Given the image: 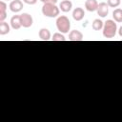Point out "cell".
Listing matches in <instances>:
<instances>
[{
	"label": "cell",
	"instance_id": "11",
	"mask_svg": "<svg viewBox=\"0 0 122 122\" xmlns=\"http://www.w3.org/2000/svg\"><path fill=\"white\" fill-rule=\"evenodd\" d=\"M72 8V3L70 0H63L60 4H59V9L63 11V12H69Z\"/></svg>",
	"mask_w": 122,
	"mask_h": 122
},
{
	"label": "cell",
	"instance_id": "4",
	"mask_svg": "<svg viewBox=\"0 0 122 122\" xmlns=\"http://www.w3.org/2000/svg\"><path fill=\"white\" fill-rule=\"evenodd\" d=\"M20 19H21V25L23 28H30L32 26L33 19L30 14L24 12V13L20 14Z\"/></svg>",
	"mask_w": 122,
	"mask_h": 122
},
{
	"label": "cell",
	"instance_id": "13",
	"mask_svg": "<svg viewBox=\"0 0 122 122\" xmlns=\"http://www.w3.org/2000/svg\"><path fill=\"white\" fill-rule=\"evenodd\" d=\"M112 17L115 22L121 23L122 22V9H119V8L115 9L112 12Z\"/></svg>",
	"mask_w": 122,
	"mask_h": 122
},
{
	"label": "cell",
	"instance_id": "18",
	"mask_svg": "<svg viewBox=\"0 0 122 122\" xmlns=\"http://www.w3.org/2000/svg\"><path fill=\"white\" fill-rule=\"evenodd\" d=\"M7 10V4L4 1H0V11H6Z\"/></svg>",
	"mask_w": 122,
	"mask_h": 122
},
{
	"label": "cell",
	"instance_id": "21",
	"mask_svg": "<svg viewBox=\"0 0 122 122\" xmlns=\"http://www.w3.org/2000/svg\"><path fill=\"white\" fill-rule=\"evenodd\" d=\"M41 2H43V4L45 3H53V4H56V2L58 0H40Z\"/></svg>",
	"mask_w": 122,
	"mask_h": 122
},
{
	"label": "cell",
	"instance_id": "6",
	"mask_svg": "<svg viewBox=\"0 0 122 122\" xmlns=\"http://www.w3.org/2000/svg\"><path fill=\"white\" fill-rule=\"evenodd\" d=\"M23 9V2L21 0H11L10 3V10L12 12H19Z\"/></svg>",
	"mask_w": 122,
	"mask_h": 122
},
{
	"label": "cell",
	"instance_id": "9",
	"mask_svg": "<svg viewBox=\"0 0 122 122\" xmlns=\"http://www.w3.org/2000/svg\"><path fill=\"white\" fill-rule=\"evenodd\" d=\"M97 7H98V3L96 0H87L85 2V8L88 11H95L97 10Z\"/></svg>",
	"mask_w": 122,
	"mask_h": 122
},
{
	"label": "cell",
	"instance_id": "20",
	"mask_svg": "<svg viewBox=\"0 0 122 122\" xmlns=\"http://www.w3.org/2000/svg\"><path fill=\"white\" fill-rule=\"evenodd\" d=\"M23 2L28 5H34V4H36L37 0H23Z\"/></svg>",
	"mask_w": 122,
	"mask_h": 122
},
{
	"label": "cell",
	"instance_id": "15",
	"mask_svg": "<svg viewBox=\"0 0 122 122\" xmlns=\"http://www.w3.org/2000/svg\"><path fill=\"white\" fill-rule=\"evenodd\" d=\"M10 32V26L8 23L6 22H0V34L1 35H5L7 33Z\"/></svg>",
	"mask_w": 122,
	"mask_h": 122
},
{
	"label": "cell",
	"instance_id": "8",
	"mask_svg": "<svg viewBox=\"0 0 122 122\" xmlns=\"http://www.w3.org/2000/svg\"><path fill=\"white\" fill-rule=\"evenodd\" d=\"M69 40L70 41H82L83 34L81 31L77 30H73L69 34Z\"/></svg>",
	"mask_w": 122,
	"mask_h": 122
},
{
	"label": "cell",
	"instance_id": "17",
	"mask_svg": "<svg viewBox=\"0 0 122 122\" xmlns=\"http://www.w3.org/2000/svg\"><path fill=\"white\" fill-rule=\"evenodd\" d=\"M120 3H121L120 0H108L107 1L108 6L111 8H117L120 5Z\"/></svg>",
	"mask_w": 122,
	"mask_h": 122
},
{
	"label": "cell",
	"instance_id": "3",
	"mask_svg": "<svg viewBox=\"0 0 122 122\" xmlns=\"http://www.w3.org/2000/svg\"><path fill=\"white\" fill-rule=\"evenodd\" d=\"M56 28L61 33H68L71 29V22L65 15L58 16L56 19Z\"/></svg>",
	"mask_w": 122,
	"mask_h": 122
},
{
	"label": "cell",
	"instance_id": "10",
	"mask_svg": "<svg viewBox=\"0 0 122 122\" xmlns=\"http://www.w3.org/2000/svg\"><path fill=\"white\" fill-rule=\"evenodd\" d=\"M10 26H11V28L13 30H19L22 27L20 15H13L10 18Z\"/></svg>",
	"mask_w": 122,
	"mask_h": 122
},
{
	"label": "cell",
	"instance_id": "5",
	"mask_svg": "<svg viewBox=\"0 0 122 122\" xmlns=\"http://www.w3.org/2000/svg\"><path fill=\"white\" fill-rule=\"evenodd\" d=\"M97 14L100 16V17H106L109 13V6L107 3L105 2H101L98 4V7H97Z\"/></svg>",
	"mask_w": 122,
	"mask_h": 122
},
{
	"label": "cell",
	"instance_id": "23",
	"mask_svg": "<svg viewBox=\"0 0 122 122\" xmlns=\"http://www.w3.org/2000/svg\"><path fill=\"white\" fill-rule=\"evenodd\" d=\"M6 1H10V0H6Z\"/></svg>",
	"mask_w": 122,
	"mask_h": 122
},
{
	"label": "cell",
	"instance_id": "22",
	"mask_svg": "<svg viewBox=\"0 0 122 122\" xmlns=\"http://www.w3.org/2000/svg\"><path fill=\"white\" fill-rule=\"evenodd\" d=\"M118 34H119V36L120 37H122V26L119 28V30H118Z\"/></svg>",
	"mask_w": 122,
	"mask_h": 122
},
{
	"label": "cell",
	"instance_id": "14",
	"mask_svg": "<svg viewBox=\"0 0 122 122\" xmlns=\"http://www.w3.org/2000/svg\"><path fill=\"white\" fill-rule=\"evenodd\" d=\"M103 26H104V23L102 20L100 19H94L92 24V28L94 30H100L103 29Z\"/></svg>",
	"mask_w": 122,
	"mask_h": 122
},
{
	"label": "cell",
	"instance_id": "12",
	"mask_svg": "<svg viewBox=\"0 0 122 122\" xmlns=\"http://www.w3.org/2000/svg\"><path fill=\"white\" fill-rule=\"evenodd\" d=\"M38 35H39L40 39L43 40V41H48V40L51 39V32H50V30H49L48 29H46V28L40 29V30H39V32H38Z\"/></svg>",
	"mask_w": 122,
	"mask_h": 122
},
{
	"label": "cell",
	"instance_id": "1",
	"mask_svg": "<svg viewBox=\"0 0 122 122\" xmlns=\"http://www.w3.org/2000/svg\"><path fill=\"white\" fill-rule=\"evenodd\" d=\"M117 31V25L113 20H107L103 26V36L105 38H112Z\"/></svg>",
	"mask_w": 122,
	"mask_h": 122
},
{
	"label": "cell",
	"instance_id": "19",
	"mask_svg": "<svg viewBox=\"0 0 122 122\" xmlns=\"http://www.w3.org/2000/svg\"><path fill=\"white\" fill-rule=\"evenodd\" d=\"M7 17V12L6 11H0V22H3Z\"/></svg>",
	"mask_w": 122,
	"mask_h": 122
},
{
	"label": "cell",
	"instance_id": "7",
	"mask_svg": "<svg viewBox=\"0 0 122 122\" xmlns=\"http://www.w3.org/2000/svg\"><path fill=\"white\" fill-rule=\"evenodd\" d=\"M85 16V11L82 8L80 7H77L73 10L72 11V17L75 21H81Z\"/></svg>",
	"mask_w": 122,
	"mask_h": 122
},
{
	"label": "cell",
	"instance_id": "2",
	"mask_svg": "<svg viewBox=\"0 0 122 122\" xmlns=\"http://www.w3.org/2000/svg\"><path fill=\"white\" fill-rule=\"evenodd\" d=\"M59 11H60L59 7H57L53 3H45V4H43L42 13L46 17H50V18L57 17L59 15Z\"/></svg>",
	"mask_w": 122,
	"mask_h": 122
},
{
	"label": "cell",
	"instance_id": "16",
	"mask_svg": "<svg viewBox=\"0 0 122 122\" xmlns=\"http://www.w3.org/2000/svg\"><path fill=\"white\" fill-rule=\"evenodd\" d=\"M51 40H52V41H65L66 38H65V36H64L61 32H55V33L52 35Z\"/></svg>",
	"mask_w": 122,
	"mask_h": 122
}]
</instances>
